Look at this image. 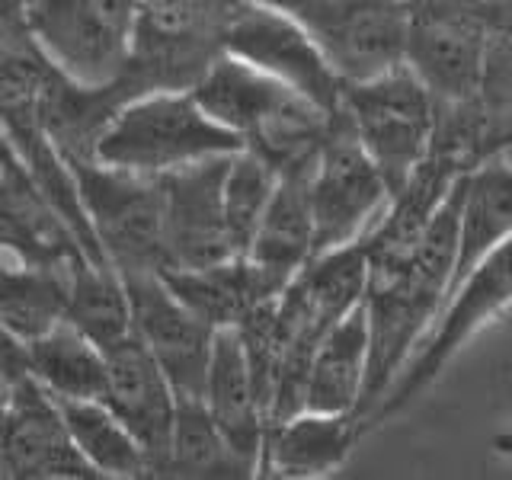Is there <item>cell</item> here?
Wrapping results in <instances>:
<instances>
[{
  "label": "cell",
  "mask_w": 512,
  "mask_h": 480,
  "mask_svg": "<svg viewBox=\"0 0 512 480\" xmlns=\"http://www.w3.org/2000/svg\"><path fill=\"white\" fill-rule=\"evenodd\" d=\"M458 202L461 180L439 208L436 221L429 224L420 250L413 253L407 266L368 269L362 298L368 317V381L356 407L365 429L381 400L388 397L400 368L407 365L423 336L436 324L448 292H452L458 260Z\"/></svg>",
  "instance_id": "6da1fadb"
},
{
  "label": "cell",
  "mask_w": 512,
  "mask_h": 480,
  "mask_svg": "<svg viewBox=\"0 0 512 480\" xmlns=\"http://www.w3.org/2000/svg\"><path fill=\"white\" fill-rule=\"evenodd\" d=\"M189 90L208 116L276 170L311 160L333 116L282 80L228 52L208 64Z\"/></svg>",
  "instance_id": "7a4b0ae2"
},
{
  "label": "cell",
  "mask_w": 512,
  "mask_h": 480,
  "mask_svg": "<svg viewBox=\"0 0 512 480\" xmlns=\"http://www.w3.org/2000/svg\"><path fill=\"white\" fill-rule=\"evenodd\" d=\"M240 148L244 141L208 116L192 90H144L128 96L106 122L93 157L106 167L164 176Z\"/></svg>",
  "instance_id": "3957f363"
},
{
  "label": "cell",
  "mask_w": 512,
  "mask_h": 480,
  "mask_svg": "<svg viewBox=\"0 0 512 480\" xmlns=\"http://www.w3.org/2000/svg\"><path fill=\"white\" fill-rule=\"evenodd\" d=\"M506 311H512V237L503 240L500 247H493L487 256H480L468 276L452 288L436 324L423 336V343L416 346L407 365L400 368V375L394 378L388 397L375 410L368 429L388 423L391 416L407 410L416 397L426 394L458 352L480 330L496 324Z\"/></svg>",
  "instance_id": "277c9868"
},
{
  "label": "cell",
  "mask_w": 512,
  "mask_h": 480,
  "mask_svg": "<svg viewBox=\"0 0 512 480\" xmlns=\"http://www.w3.org/2000/svg\"><path fill=\"white\" fill-rule=\"evenodd\" d=\"M90 231L119 272H164V189L157 176L106 167L96 157H64Z\"/></svg>",
  "instance_id": "5b68a950"
},
{
  "label": "cell",
  "mask_w": 512,
  "mask_h": 480,
  "mask_svg": "<svg viewBox=\"0 0 512 480\" xmlns=\"http://www.w3.org/2000/svg\"><path fill=\"white\" fill-rule=\"evenodd\" d=\"M343 112L378 167L388 196H394L429 151L436 96L400 61L375 77L343 84Z\"/></svg>",
  "instance_id": "8992f818"
},
{
  "label": "cell",
  "mask_w": 512,
  "mask_h": 480,
  "mask_svg": "<svg viewBox=\"0 0 512 480\" xmlns=\"http://www.w3.org/2000/svg\"><path fill=\"white\" fill-rule=\"evenodd\" d=\"M240 0H138L125 77L144 90H189L224 52Z\"/></svg>",
  "instance_id": "52a82bcc"
},
{
  "label": "cell",
  "mask_w": 512,
  "mask_h": 480,
  "mask_svg": "<svg viewBox=\"0 0 512 480\" xmlns=\"http://www.w3.org/2000/svg\"><path fill=\"white\" fill-rule=\"evenodd\" d=\"M490 42L484 0H407L404 64L436 103H461L480 90Z\"/></svg>",
  "instance_id": "ba28073f"
},
{
  "label": "cell",
  "mask_w": 512,
  "mask_h": 480,
  "mask_svg": "<svg viewBox=\"0 0 512 480\" xmlns=\"http://www.w3.org/2000/svg\"><path fill=\"white\" fill-rule=\"evenodd\" d=\"M135 7L138 0H29V23L55 68L100 87L128 68Z\"/></svg>",
  "instance_id": "9c48e42d"
},
{
  "label": "cell",
  "mask_w": 512,
  "mask_h": 480,
  "mask_svg": "<svg viewBox=\"0 0 512 480\" xmlns=\"http://www.w3.org/2000/svg\"><path fill=\"white\" fill-rule=\"evenodd\" d=\"M308 32L343 84L404 61L407 0H260Z\"/></svg>",
  "instance_id": "30bf717a"
},
{
  "label": "cell",
  "mask_w": 512,
  "mask_h": 480,
  "mask_svg": "<svg viewBox=\"0 0 512 480\" xmlns=\"http://www.w3.org/2000/svg\"><path fill=\"white\" fill-rule=\"evenodd\" d=\"M388 199V186L340 106L327 122L324 141H320L311 167L314 253L362 237L368 218Z\"/></svg>",
  "instance_id": "8fae6325"
},
{
  "label": "cell",
  "mask_w": 512,
  "mask_h": 480,
  "mask_svg": "<svg viewBox=\"0 0 512 480\" xmlns=\"http://www.w3.org/2000/svg\"><path fill=\"white\" fill-rule=\"evenodd\" d=\"M224 52L282 80L324 112L343 106L340 74L330 68L308 32L276 7L260 0H240L224 29Z\"/></svg>",
  "instance_id": "7c38bea8"
},
{
  "label": "cell",
  "mask_w": 512,
  "mask_h": 480,
  "mask_svg": "<svg viewBox=\"0 0 512 480\" xmlns=\"http://www.w3.org/2000/svg\"><path fill=\"white\" fill-rule=\"evenodd\" d=\"M122 279L132 301L135 336L167 375L176 400H202L218 330L192 314L160 272H122Z\"/></svg>",
  "instance_id": "4fadbf2b"
},
{
  "label": "cell",
  "mask_w": 512,
  "mask_h": 480,
  "mask_svg": "<svg viewBox=\"0 0 512 480\" xmlns=\"http://www.w3.org/2000/svg\"><path fill=\"white\" fill-rule=\"evenodd\" d=\"M231 154L157 176L164 189L167 269H189L237 256L224 221V170Z\"/></svg>",
  "instance_id": "5bb4252c"
},
{
  "label": "cell",
  "mask_w": 512,
  "mask_h": 480,
  "mask_svg": "<svg viewBox=\"0 0 512 480\" xmlns=\"http://www.w3.org/2000/svg\"><path fill=\"white\" fill-rule=\"evenodd\" d=\"M4 477H96L68 436L58 400L29 372L10 381Z\"/></svg>",
  "instance_id": "9a60e30c"
},
{
  "label": "cell",
  "mask_w": 512,
  "mask_h": 480,
  "mask_svg": "<svg viewBox=\"0 0 512 480\" xmlns=\"http://www.w3.org/2000/svg\"><path fill=\"white\" fill-rule=\"evenodd\" d=\"M106 365L109 388L103 400L132 429V436L141 442L144 455L151 461V474L157 477L173 432L176 394L167 375L160 372V365L148 352V346L135 333L106 349Z\"/></svg>",
  "instance_id": "2e32d148"
},
{
  "label": "cell",
  "mask_w": 512,
  "mask_h": 480,
  "mask_svg": "<svg viewBox=\"0 0 512 480\" xmlns=\"http://www.w3.org/2000/svg\"><path fill=\"white\" fill-rule=\"evenodd\" d=\"M362 432L365 423L356 413L298 410L266 426L256 474L285 480L330 477L346 464Z\"/></svg>",
  "instance_id": "e0dca14e"
},
{
  "label": "cell",
  "mask_w": 512,
  "mask_h": 480,
  "mask_svg": "<svg viewBox=\"0 0 512 480\" xmlns=\"http://www.w3.org/2000/svg\"><path fill=\"white\" fill-rule=\"evenodd\" d=\"M314 157L279 170L276 192H272L266 215L244 253L260 269V276L269 282L272 292H282L295 279V272L314 256V212H311Z\"/></svg>",
  "instance_id": "ac0fdd59"
},
{
  "label": "cell",
  "mask_w": 512,
  "mask_h": 480,
  "mask_svg": "<svg viewBox=\"0 0 512 480\" xmlns=\"http://www.w3.org/2000/svg\"><path fill=\"white\" fill-rule=\"evenodd\" d=\"M202 404L208 416L215 420V426L221 429L224 442H228L237 452V458L247 461L256 474L269 423H266V410L260 404V394H256L250 362H247L237 327H224L215 333Z\"/></svg>",
  "instance_id": "d6986e66"
},
{
  "label": "cell",
  "mask_w": 512,
  "mask_h": 480,
  "mask_svg": "<svg viewBox=\"0 0 512 480\" xmlns=\"http://www.w3.org/2000/svg\"><path fill=\"white\" fill-rule=\"evenodd\" d=\"M160 279L167 282L170 292L180 298L186 308L202 317L208 327L224 330L237 327L256 304L276 298L269 282L260 276L244 253L228 256L221 263L189 266V269H164Z\"/></svg>",
  "instance_id": "ffe728a7"
},
{
  "label": "cell",
  "mask_w": 512,
  "mask_h": 480,
  "mask_svg": "<svg viewBox=\"0 0 512 480\" xmlns=\"http://www.w3.org/2000/svg\"><path fill=\"white\" fill-rule=\"evenodd\" d=\"M509 237H512V164L503 154H496L461 176L458 260H455L452 288L468 276L480 256H487L493 247H500Z\"/></svg>",
  "instance_id": "44dd1931"
},
{
  "label": "cell",
  "mask_w": 512,
  "mask_h": 480,
  "mask_svg": "<svg viewBox=\"0 0 512 480\" xmlns=\"http://www.w3.org/2000/svg\"><path fill=\"white\" fill-rule=\"evenodd\" d=\"M368 381V317L365 304L352 308L340 324L327 330L317 343L308 384H304V410L317 413H356Z\"/></svg>",
  "instance_id": "7402d4cb"
},
{
  "label": "cell",
  "mask_w": 512,
  "mask_h": 480,
  "mask_svg": "<svg viewBox=\"0 0 512 480\" xmlns=\"http://www.w3.org/2000/svg\"><path fill=\"white\" fill-rule=\"evenodd\" d=\"M26 368L55 400H103L109 388L106 352L64 317L26 343Z\"/></svg>",
  "instance_id": "603a6c76"
},
{
  "label": "cell",
  "mask_w": 512,
  "mask_h": 480,
  "mask_svg": "<svg viewBox=\"0 0 512 480\" xmlns=\"http://www.w3.org/2000/svg\"><path fill=\"white\" fill-rule=\"evenodd\" d=\"M64 320L93 340L103 352L132 336V301L122 272L112 263H93L87 256L71 263Z\"/></svg>",
  "instance_id": "cb8c5ba5"
},
{
  "label": "cell",
  "mask_w": 512,
  "mask_h": 480,
  "mask_svg": "<svg viewBox=\"0 0 512 480\" xmlns=\"http://www.w3.org/2000/svg\"><path fill=\"white\" fill-rule=\"evenodd\" d=\"M74 448L96 477H148L151 461L106 400H58Z\"/></svg>",
  "instance_id": "d4e9b609"
},
{
  "label": "cell",
  "mask_w": 512,
  "mask_h": 480,
  "mask_svg": "<svg viewBox=\"0 0 512 480\" xmlns=\"http://www.w3.org/2000/svg\"><path fill=\"white\" fill-rule=\"evenodd\" d=\"M157 477H253V468L224 442L202 400H176L170 445Z\"/></svg>",
  "instance_id": "484cf974"
},
{
  "label": "cell",
  "mask_w": 512,
  "mask_h": 480,
  "mask_svg": "<svg viewBox=\"0 0 512 480\" xmlns=\"http://www.w3.org/2000/svg\"><path fill=\"white\" fill-rule=\"evenodd\" d=\"M490 42L477 100L490 119L493 154L512 148V0H484Z\"/></svg>",
  "instance_id": "4316f807"
},
{
  "label": "cell",
  "mask_w": 512,
  "mask_h": 480,
  "mask_svg": "<svg viewBox=\"0 0 512 480\" xmlns=\"http://www.w3.org/2000/svg\"><path fill=\"white\" fill-rule=\"evenodd\" d=\"M279 183V170L256 151L240 148L224 170V221L237 253H247L250 240L266 215V205Z\"/></svg>",
  "instance_id": "83f0119b"
},
{
  "label": "cell",
  "mask_w": 512,
  "mask_h": 480,
  "mask_svg": "<svg viewBox=\"0 0 512 480\" xmlns=\"http://www.w3.org/2000/svg\"><path fill=\"white\" fill-rule=\"evenodd\" d=\"M16 189H39V186L29 176L23 157L16 154L7 132L0 128V192H16Z\"/></svg>",
  "instance_id": "f1b7e54d"
},
{
  "label": "cell",
  "mask_w": 512,
  "mask_h": 480,
  "mask_svg": "<svg viewBox=\"0 0 512 480\" xmlns=\"http://www.w3.org/2000/svg\"><path fill=\"white\" fill-rule=\"evenodd\" d=\"M493 448L500 455H512V429L500 432V436H493Z\"/></svg>",
  "instance_id": "f546056e"
}]
</instances>
